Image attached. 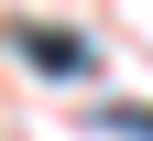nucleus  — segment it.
I'll return each mask as SVG.
<instances>
[{
  "mask_svg": "<svg viewBox=\"0 0 153 141\" xmlns=\"http://www.w3.org/2000/svg\"><path fill=\"white\" fill-rule=\"evenodd\" d=\"M22 65H33V76H88V44L55 33V22H22Z\"/></svg>",
  "mask_w": 153,
  "mask_h": 141,
  "instance_id": "nucleus-1",
  "label": "nucleus"
},
{
  "mask_svg": "<svg viewBox=\"0 0 153 141\" xmlns=\"http://www.w3.org/2000/svg\"><path fill=\"white\" fill-rule=\"evenodd\" d=\"M120 130H131V141H153V109H120Z\"/></svg>",
  "mask_w": 153,
  "mask_h": 141,
  "instance_id": "nucleus-2",
  "label": "nucleus"
}]
</instances>
